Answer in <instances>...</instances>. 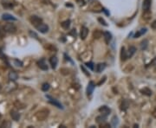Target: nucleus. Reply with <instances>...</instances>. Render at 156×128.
I'll return each mask as SVG.
<instances>
[{"label":"nucleus","instance_id":"2f4dec72","mask_svg":"<svg viewBox=\"0 0 156 128\" xmlns=\"http://www.w3.org/2000/svg\"><path fill=\"white\" fill-rule=\"evenodd\" d=\"M76 2L78 3V4H80V5H83V4H85L84 0H76Z\"/></svg>","mask_w":156,"mask_h":128},{"label":"nucleus","instance_id":"4be33fe9","mask_svg":"<svg viewBox=\"0 0 156 128\" xmlns=\"http://www.w3.org/2000/svg\"><path fill=\"white\" fill-rule=\"evenodd\" d=\"M146 32H147V29L143 28V29H141L140 30H138V32H136V34H135L134 37H135V38H137V37H140V36H142L143 34H145Z\"/></svg>","mask_w":156,"mask_h":128},{"label":"nucleus","instance_id":"c756f323","mask_svg":"<svg viewBox=\"0 0 156 128\" xmlns=\"http://www.w3.org/2000/svg\"><path fill=\"white\" fill-rule=\"evenodd\" d=\"M151 28L154 29V30H156V20H154V21L151 23Z\"/></svg>","mask_w":156,"mask_h":128},{"label":"nucleus","instance_id":"c85d7f7f","mask_svg":"<svg viewBox=\"0 0 156 128\" xmlns=\"http://www.w3.org/2000/svg\"><path fill=\"white\" fill-rule=\"evenodd\" d=\"M86 66H87L88 68H89V69H91V70H94V63L93 62H87L86 63Z\"/></svg>","mask_w":156,"mask_h":128},{"label":"nucleus","instance_id":"a211bd4d","mask_svg":"<svg viewBox=\"0 0 156 128\" xmlns=\"http://www.w3.org/2000/svg\"><path fill=\"white\" fill-rule=\"evenodd\" d=\"M103 36H104V38H105V42H106V43H108V42L111 41L112 39V35L109 33V32L106 31L103 33Z\"/></svg>","mask_w":156,"mask_h":128},{"label":"nucleus","instance_id":"bb28decb","mask_svg":"<svg viewBox=\"0 0 156 128\" xmlns=\"http://www.w3.org/2000/svg\"><path fill=\"white\" fill-rule=\"evenodd\" d=\"M118 123H119V121H118V117L114 116L113 119H112V126H115L116 125H118Z\"/></svg>","mask_w":156,"mask_h":128},{"label":"nucleus","instance_id":"7ed1b4c3","mask_svg":"<svg viewBox=\"0 0 156 128\" xmlns=\"http://www.w3.org/2000/svg\"><path fill=\"white\" fill-rule=\"evenodd\" d=\"M30 23H31V24L34 25L35 27H37L39 24H41L42 22H43L41 18L37 16H31L30 18Z\"/></svg>","mask_w":156,"mask_h":128},{"label":"nucleus","instance_id":"412c9836","mask_svg":"<svg viewBox=\"0 0 156 128\" xmlns=\"http://www.w3.org/2000/svg\"><path fill=\"white\" fill-rule=\"evenodd\" d=\"M106 118H107V116L101 114V116H98V117L96 118V122L99 123V124H102V123H104L105 120H106Z\"/></svg>","mask_w":156,"mask_h":128},{"label":"nucleus","instance_id":"aec40b11","mask_svg":"<svg viewBox=\"0 0 156 128\" xmlns=\"http://www.w3.org/2000/svg\"><path fill=\"white\" fill-rule=\"evenodd\" d=\"M135 51H136V49H135V47H134V46H130L129 49H128V58L132 57V56L134 55V54L135 53Z\"/></svg>","mask_w":156,"mask_h":128},{"label":"nucleus","instance_id":"f03ea898","mask_svg":"<svg viewBox=\"0 0 156 128\" xmlns=\"http://www.w3.org/2000/svg\"><path fill=\"white\" fill-rule=\"evenodd\" d=\"M4 31L8 32V33H15L17 31V27L13 23H6L4 27Z\"/></svg>","mask_w":156,"mask_h":128},{"label":"nucleus","instance_id":"cd10ccee","mask_svg":"<svg viewBox=\"0 0 156 128\" xmlns=\"http://www.w3.org/2000/svg\"><path fill=\"white\" fill-rule=\"evenodd\" d=\"M98 22H100V23H101L102 25H104V26H108V23H106V21H105V20L103 19L102 18H98Z\"/></svg>","mask_w":156,"mask_h":128},{"label":"nucleus","instance_id":"a878e982","mask_svg":"<svg viewBox=\"0 0 156 128\" xmlns=\"http://www.w3.org/2000/svg\"><path fill=\"white\" fill-rule=\"evenodd\" d=\"M49 89H50V84H48V83H43V86H42V90H43V92H47Z\"/></svg>","mask_w":156,"mask_h":128},{"label":"nucleus","instance_id":"e433bc0d","mask_svg":"<svg viewBox=\"0 0 156 128\" xmlns=\"http://www.w3.org/2000/svg\"><path fill=\"white\" fill-rule=\"evenodd\" d=\"M0 119H1V114H0Z\"/></svg>","mask_w":156,"mask_h":128},{"label":"nucleus","instance_id":"4468645a","mask_svg":"<svg viewBox=\"0 0 156 128\" xmlns=\"http://www.w3.org/2000/svg\"><path fill=\"white\" fill-rule=\"evenodd\" d=\"M18 78V74H17V72L15 71H11L9 73V79L11 81H16L17 79Z\"/></svg>","mask_w":156,"mask_h":128},{"label":"nucleus","instance_id":"473e14b6","mask_svg":"<svg viewBox=\"0 0 156 128\" xmlns=\"http://www.w3.org/2000/svg\"><path fill=\"white\" fill-rule=\"evenodd\" d=\"M41 1L43 3V4H50V0H41Z\"/></svg>","mask_w":156,"mask_h":128},{"label":"nucleus","instance_id":"5701e85b","mask_svg":"<svg viewBox=\"0 0 156 128\" xmlns=\"http://www.w3.org/2000/svg\"><path fill=\"white\" fill-rule=\"evenodd\" d=\"M70 23H71V22H70V20H66V21H64V22H62V27L63 29H65V30H68V29L69 28V26H70Z\"/></svg>","mask_w":156,"mask_h":128},{"label":"nucleus","instance_id":"7c9ffc66","mask_svg":"<svg viewBox=\"0 0 156 128\" xmlns=\"http://www.w3.org/2000/svg\"><path fill=\"white\" fill-rule=\"evenodd\" d=\"M14 61L16 62L17 66H22V65H23V63H22L21 61H18V60H17V59H15V60H14Z\"/></svg>","mask_w":156,"mask_h":128},{"label":"nucleus","instance_id":"f704fd0d","mask_svg":"<svg viewBox=\"0 0 156 128\" xmlns=\"http://www.w3.org/2000/svg\"><path fill=\"white\" fill-rule=\"evenodd\" d=\"M81 69H82V70H83V71H84V73H85V74H87V75H89H89H90V74H89V73H88V72H87V71H86V70H85V69H84V68H83V67H81Z\"/></svg>","mask_w":156,"mask_h":128},{"label":"nucleus","instance_id":"f3484780","mask_svg":"<svg viewBox=\"0 0 156 128\" xmlns=\"http://www.w3.org/2000/svg\"><path fill=\"white\" fill-rule=\"evenodd\" d=\"M102 35H103V33L99 30H95L94 33H93V37H94L95 39H100L101 37H102Z\"/></svg>","mask_w":156,"mask_h":128},{"label":"nucleus","instance_id":"72a5a7b5","mask_svg":"<svg viewBox=\"0 0 156 128\" xmlns=\"http://www.w3.org/2000/svg\"><path fill=\"white\" fill-rule=\"evenodd\" d=\"M152 115L154 116V118L156 119V107H155V108L154 109V111H153V112H152Z\"/></svg>","mask_w":156,"mask_h":128},{"label":"nucleus","instance_id":"1a4fd4ad","mask_svg":"<svg viewBox=\"0 0 156 128\" xmlns=\"http://www.w3.org/2000/svg\"><path fill=\"white\" fill-rule=\"evenodd\" d=\"M98 111H99L102 115H105V116H108V114L110 113V112H111V110H110L107 106H102V107H101Z\"/></svg>","mask_w":156,"mask_h":128},{"label":"nucleus","instance_id":"423d86ee","mask_svg":"<svg viewBox=\"0 0 156 128\" xmlns=\"http://www.w3.org/2000/svg\"><path fill=\"white\" fill-rule=\"evenodd\" d=\"M88 34H89V29L85 26H82V29H81V33H80L81 39H82V40H85Z\"/></svg>","mask_w":156,"mask_h":128},{"label":"nucleus","instance_id":"0eeeda50","mask_svg":"<svg viewBox=\"0 0 156 128\" xmlns=\"http://www.w3.org/2000/svg\"><path fill=\"white\" fill-rule=\"evenodd\" d=\"M37 65L42 70H48V65H47V63L45 62V60L44 59H41L40 61H37Z\"/></svg>","mask_w":156,"mask_h":128},{"label":"nucleus","instance_id":"f8f14e48","mask_svg":"<svg viewBox=\"0 0 156 128\" xmlns=\"http://www.w3.org/2000/svg\"><path fill=\"white\" fill-rule=\"evenodd\" d=\"M128 58V53H127L125 48L122 47V48H121V61H126Z\"/></svg>","mask_w":156,"mask_h":128},{"label":"nucleus","instance_id":"9d476101","mask_svg":"<svg viewBox=\"0 0 156 128\" xmlns=\"http://www.w3.org/2000/svg\"><path fill=\"white\" fill-rule=\"evenodd\" d=\"M151 6V0H144L142 4V8L145 11H148Z\"/></svg>","mask_w":156,"mask_h":128},{"label":"nucleus","instance_id":"39448f33","mask_svg":"<svg viewBox=\"0 0 156 128\" xmlns=\"http://www.w3.org/2000/svg\"><path fill=\"white\" fill-rule=\"evenodd\" d=\"M36 28H37V30H38L39 32H41V33L43 34H45L49 31V26L43 23H42L41 24H39L37 27H36Z\"/></svg>","mask_w":156,"mask_h":128},{"label":"nucleus","instance_id":"ddd939ff","mask_svg":"<svg viewBox=\"0 0 156 128\" xmlns=\"http://www.w3.org/2000/svg\"><path fill=\"white\" fill-rule=\"evenodd\" d=\"M2 18L4 20H7V21H16V18H14V17L12 16V15L9 14V13H5V14H4L2 16Z\"/></svg>","mask_w":156,"mask_h":128},{"label":"nucleus","instance_id":"b1692460","mask_svg":"<svg viewBox=\"0 0 156 128\" xmlns=\"http://www.w3.org/2000/svg\"><path fill=\"white\" fill-rule=\"evenodd\" d=\"M147 44H148V42H147V39H145V40H143L141 42H140V49H141L142 50H145V49H147Z\"/></svg>","mask_w":156,"mask_h":128},{"label":"nucleus","instance_id":"2eb2a0df","mask_svg":"<svg viewBox=\"0 0 156 128\" xmlns=\"http://www.w3.org/2000/svg\"><path fill=\"white\" fill-rule=\"evenodd\" d=\"M140 93L144 95H147V96H150V95H152V90L149 89L148 88H144L140 90Z\"/></svg>","mask_w":156,"mask_h":128},{"label":"nucleus","instance_id":"6ab92c4d","mask_svg":"<svg viewBox=\"0 0 156 128\" xmlns=\"http://www.w3.org/2000/svg\"><path fill=\"white\" fill-rule=\"evenodd\" d=\"M11 118H12L14 120H18L20 118V114L18 113V112H16V111H11Z\"/></svg>","mask_w":156,"mask_h":128},{"label":"nucleus","instance_id":"20e7f679","mask_svg":"<svg viewBox=\"0 0 156 128\" xmlns=\"http://www.w3.org/2000/svg\"><path fill=\"white\" fill-rule=\"evenodd\" d=\"M46 98L49 99V101H50V103H51L52 105L56 106V107H57L58 108H61V109H63V107L62 106V104L60 103L59 101H57L56 99H54L53 97L50 96V95H46Z\"/></svg>","mask_w":156,"mask_h":128},{"label":"nucleus","instance_id":"c9c22d12","mask_svg":"<svg viewBox=\"0 0 156 128\" xmlns=\"http://www.w3.org/2000/svg\"><path fill=\"white\" fill-rule=\"evenodd\" d=\"M4 37V33H3L1 30H0V37Z\"/></svg>","mask_w":156,"mask_h":128},{"label":"nucleus","instance_id":"393cba45","mask_svg":"<svg viewBox=\"0 0 156 128\" xmlns=\"http://www.w3.org/2000/svg\"><path fill=\"white\" fill-rule=\"evenodd\" d=\"M128 107V101L126 100H124L122 101V104H121V110H127Z\"/></svg>","mask_w":156,"mask_h":128},{"label":"nucleus","instance_id":"6e6552de","mask_svg":"<svg viewBox=\"0 0 156 128\" xmlns=\"http://www.w3.org/2000/svg\"><path fill=\"white\" fill-rule=\"evenodd\" d=\"M95 87H96V85H95L94 81H89L87 87V95L90 96V95L92 94L93 91H94L95 89Z\"/></svg>","mask_w":156,"mask_h":128},{"label":"nucleus","instance_id":"dca6fc26","mask_svg":"<svg viewBox=\"0 0 156 128\" xmlns=\"http://www.w3.org/2000/svg\"><path fill=\"white\" fill-rule=\"evenodd\" d=\"M105 68H106V64L105 63H99V64L96 65V71H97V73H101L104 70Z\"/></svg>","mask_w":156,"mask_h":128},{"label":"nucleus","instance_id":"f257e3e1","mask_svg":"<svg viewBox=\"0 0 156 128\" xmlns=\"http://www.w3.org/2000/svg\"><path fill=\"white\" fill-rule=\"evenodd\" d=\"M49 112H50L49 109H42V110H40L39 112H37L36 117H37V119L38 120L43 121L47 119V117L49 116Z\"/></svg>","mask_w":156,"mask_h":128},{"label":"nucleus","instance_id":"9b49d317","mask_svg":"<svg viewBox=\"0 0 156 128\" xmlns=\"http://www.w3.org/2000/svg\"><path fill=\"white\" fill-rule=\"evenodd\" d=\"M50 65H51L52 69H55L56 68H57V63H58V59H57V57L53 56V57L50 58Z\"/></svg>","mask_w":156,"mask_h":128}]
</instances>
